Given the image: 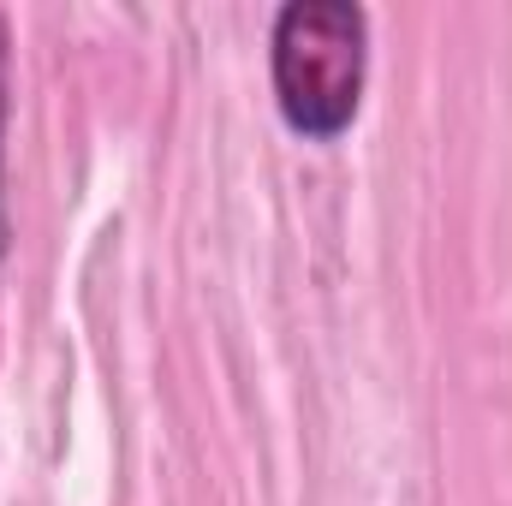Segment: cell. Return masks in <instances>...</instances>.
<instances>
[{"label":"cell","mask_w":512,"mask_h":506,"mask_svg":"<svg viewBox=\"0 0 512 506\" xmlns=\"http://www.w3.org/2000/svg\"><path fill=\"white\" fill-rule=\"evenodd\" d=\"M268 78L292 131L340 137L370 78V12L358 0H286L268 30Z\"/></svg>","instance_id":"obj_1"},{"label":"cell","mask_w":512,"mask_h":506,"mask_svg":"<svg viewBox=\"0 0 512 506\" xmlns=\"http://www.w3.org/2000/svg\"><path fill=\"white\" fill-rule=\"evenodd\" d=\"M0 262H6V18H0Z\"/></svg>","instance_id":"obj_2"}]
</instances>
